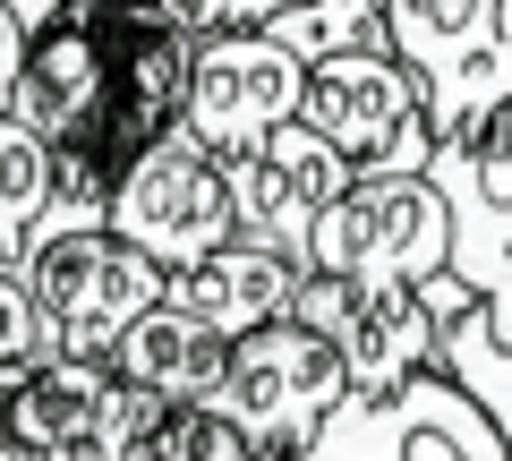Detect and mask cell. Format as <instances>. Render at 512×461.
Instances as JSON below:
<instances>
[{
	"label": "cell",
	"mask_w": 512,
	"mask_h": 461,
	"mask_svg": "<svg viewBox=\"0 0 512 461\" xmlns=\"http://www.w3.org/2000/svg\"><path fill=\"white\" fill-rule=\"evenodd\" d=\"M111 231L137 240L154 265L188 274L197 257H214L222 240H239V205H231V171L197 129H163L120 163L111 180Z\"/></svg>",
	"instance_id": "4"
},
{
	"label": "cell",
	"mask_w": 512,
	"mask_h": 461,
	"mask_svg": "<svg viewBox=\"0 0 512 461\" xmlns=\"http://www.w3.org/2000/svg\"><path fill=\"white\" fill-rule=\"evenodd\" d=\"M146 419H154V393L128 385L111 359L52 351L9 368V427L35 444V461H128Z\"/></svg>",
	"instance_id": "7"
},
{
	"label": "cell",
	"mask_w": 512,
	"mask_h": 461,
	"mask_svg": "<svg viewBox=\"0 0 512 461\" xmlns=\"http://www.w3.org/2000/svg\"><path fill=\"white\" fill-rule=\"evenodd\" d=\"M299 120H308L333 154H350L359 171H427V154H436L427 86L384 35H359V43H342V52L308 60Z\"/></svg>",
	"instance_id": "2"
},
{
	"label": "cell",
	"mask_w": 512,
	"mask_h": 461,
	"mask_svg": "<svg viewBox=\"0 0 512 461\" xmlns=\"http://www.w3.org/2000/svg\"><path fill=\"white\" fill-rule=\"evenodd\" d=\"M52 205H60V146L26 129L18 111H0V265H26Z\"/></svg>",
	"instance_id": "15"
},
{
	"label": "cell",
	"mask_w": 512,
	"mask_h": 461,
	"mask_svg": "<svg viewBox=\"0 0 512 461\" xmlns=\"http://www.w3.org/2000/svg\"><path fill=\"white\" fill-rule=\"evenodd\" d=\"M308 265L359 291H410L453 265V214L427 171H350L308 231Z\"/></svg>",
	"instance_id": "1"
},
{
	"label": "cell",
	"mask_w": 512,
	"mask_h": 461,
	"mask_svg": "<svg viewBox=\"0 0 512 461\" xmlns=\"http://www.w3.org/2000/svg\"><path fill=\"white\" fill-rule=\"evenodd\" d=\"M308 94V60L274 35V26H222L197 35V69H188V129L214 154H239L256 137H274L282 120H299Z\"/></svg>",
	"instance_id": "9"
},
{
	"label": "cell",
	"mask_w": 512,
	"mask_h": 461,
	"mask_svg": "<svg viewBox=\"0 0 512 461\" xmlns=\"http://www.w3.org/2000/svg\"><path fill=\"white\" fill-rule=\"evenodd\" d=\"M299 0H154L163 26H188V35H222V26H274Z\"/></svg>",
	"instance_id": "21"
},
{
	"label": "cell",
	"mask_w": 512,
	"mask_h": 461,
	"mask_svg": "<svg viewBox=\"0 0 512 461\" xmlns=\"http://www.w3.org/2000/svg\"><path fill=\"white\" fill-rule=\"evenodd\" d=\"M504 94H512V0H487V18H478V35H470V52H461V69L427 94V129L453 137L461 120H478V111L504 103Z\"/></svg>",
	"instance_id": "16"
},
{
	"label": "cell",
	"mask_w": 512,
	"mask_h": 461,
	"mask_svg": "<svg viewBox=\"0 0 512 461\" xmlns=\"http://www.w3.org/2000/svg\"><path fill=\"white\" fill-rule=\"evenodd\" d=\"M103 94H111V35H103V18H94L86 0H69L52 26H35L9 111H18L26 129H43L52 146H86L103 129Z\"/></svg>",
	"instance_id": "12"
},
{
	"label": "cell",
	"mask_w": 512,
	"mask_h": 461,
	"mask_svg": "<svg viewBox=\"0 0 512 461\" xmlns=\"http://www.w3.org/2000/svg\"><path fill=\"white\" fill-rule=\"evenodd\" d=\"M0 461H35V444L9 427V368H0Z\"/></svg>",
	"instance_id": "22"
},
{
	"label": "cell",
	"mask_w": 512,
	"mask_h": 461,
	"mask_svg": "<svg viewBox=\"0 0 512 461\" xmlns=\"http://www.w3.org/2000/svg\"><path fill=\"white\" fill-rule=\"evenodd\" d=\"M487 325H495V333H504V342H512V274H504V291L487 299Z\"/></svg>",
	"instance_id": "23"
},
{
	"label": "cell",
	"mask_w": 512,
	"mask_h": 461,
	"mask_svg": "<svg viewBox=\"0 0 512 461\" xmlns=\"http://www.w3.org/2000/svg\"><path fill=\"white\" fill-rule=\"evenodd\" d=\"M291 316H308L316 333H333L342 342V368H350V393H393L402 376L436 368V342H444V308L436 299V274L410 282V291H359V282L342 274H299L291 291Z\"/></svg>",
	"instance_id": "8"
},
{
	"label": "cell",
	"mask_w": 512,
	"mask_h": 461,
	"mask_svg": "<svg viewBox=\"0 0 512 461\" xmlns=\"http://www.w3.org/2000/svg\"><path fill=\"white\" fill-rule=\"evenodd\" d=\"M436 368L453 376V385L470 393V402L487 410L495 427H504V444H512V342H504V333L487 325V299H470L461 316H444Z\"/></svg>",
	"instance_id": "17"
},
{
	"label": "cell",
	"mask_w": 512,
	"mask_h": 461,
	"mask_svg": "<svg viewBox=\"0 0 512 461\" xmlns=\"http://www.w3.org/2000/svg\"><path fill=\"white\" fill-rule=\"evenodd\" d=\"M427 180L444 188V214H453V274L478 299H495L512 274V94L436 137Z\"/></svg>",
	"instance_id": "10"
},
{
	"label": "cell",
	"mask_w": 512,
	"mask_h": 461,
	"mask_svg": "<svg viewBox=\"0 0 512 461\" xmlns=\"http://www.w3.org/2000/svg\"><path fill=\"white\" fill-rule=\"evenodd\" d=\"M9 9H18V18H26V26H52V18H60V9H69V0H9Z\"/></svg>",
	"instance_id": "24"
},
{
	"label": "cell",
	"mask_w": 512,
	"mask_h": 461,
	"mask_svg": "<svg viewBox=\"0 0 512 461\" xmlns=\"http://www.w3.org/2000/svg\"><path fill=\"white\" fill-rule=\"evenodd\" d=\"M308 265L291 257V248H265V240H222L214 257H197L188 274H171V299H188V308L205 316V325H222L239 342V333L274 325V316H291V291Z\"/></svg>",
	"instance_id": "14"
},
{
	"label": "cell",
	"mask_w": 512,
	"mask_h": 461,
	"mask_svg": "<svg viewBox=\"0 0 512 461\" xmlns=\"http://www.w3.org/2000/svg\"><path fill=\"white\" fill-rule=\"evenodd\" d=\"M111 368L128 385H146L154 402H214L222 368H231V333L205 325L188 299H154L146 316H128V333L111 342Z\"/></svg>",
	"instance_id": "13"
},
{
	"label": "cell",
	"mask_w": 512,
	"mask_h": 461,
	"mask_svg": "<svg viewBox=\"0 0 512 461\" xmlns=\"http://www.w3.org/2000/svg\"><path fill=\"white\" fill-rule=\"evenodd\" d=\"M274 35L291 43L299 60H325V52H342V43H359V35H384V0H299V9L274 18Z\"/></svg>",
	"instance_id": "19"
},
{
	"label": "cell",
	"mask_w": 512,
	"mask_h": 461,
	"mask_svg": "<svg viewBox=\"0 0 512 461\" xmlns=\"http://www.w3.org/2000/svg\"><path fill=\"white\" fill-rule=\"evenodd\" d=\"M350 393V368H342V342L316 333L308 316H274L231 342V368L214 385V410L256 444L265 461H291L316 427L333 419V402Z\"/></svg>",
	"instance_id": "3"
},
{
	"label": "cell",
	"mask_w": 512,
	"mask_h": 461,
	"mask_svg": "<svg viewBox=\"0 0 512 461\" xmlns=\"http://www.w3.org/2000/svg\"><path fill=\"white\" fill-rule=\"evenodd\" d=\"M222 171H231L239 231H248V240H265V248H291V257L308 265L316 214H325V197H333L359 163H350V154H333L308 120H282L274 137H256V146L222 154Z\"/></svg>",
	"instance_id": "11"
},
{
	"label": "cell",
	"mask_w": 512,
	"mask_h": 461,
	"mask_svg": "<svg viewBox=\"0 0 512 461\" xmlns=\"http://www.w3.org/2000/svg\"><path fill=\"white\" fill-rule=\"evenodd\" d=\"M291 461H512V444L444 368H419L393 393H342Z\"/></svg>",
	"instance_id": "5"
},
{
	"label": "cell",
	"mask_w": 512,
	"mask_h": 461,
	"mask_svg": "<svg viewBox=\"0 0 512 461\" xmlns=\"http://www.w3.org/2000/svg\"><path fill=\"white\" fill-rule=\"evenodd\" d=\"M52 325H43L35 308V282H26V265H0V368H18V359H52Z\"/></svg>",
	"instance_id": "20"
},
{
	"label": "cell",
	"mask_w": 512,
	"mask_h": 461,
	"mask_svg": "<svg viewBox=\"0 0 512 461\" xmlns=\"http://www.w3.org/2000/svg\"><path fill=\"white\" fill-rule=\"evenodd\" d=\"M26 282H35V308H43L60 351L111 359L128 316H146L171 291V265H154L111 222H77V231H52L43 248H26Z\"/></svg>",
	"instance_id": "6"
},
{
	"label": "cell",
	"mask_w": 512,
	"mask_h": 461,
	"mask_svg": "<svg viewBox=\"0 0 512 461\" xmlns=\"http://www.w3.org/2000/svg\"><path fill=\"white\" fill-rule=\"evenodd\" d=\"M128 461H256V444L214 402H154V419L137 427Z\"/></svg>",
	"instance_id": "18"
}]
</instances>
